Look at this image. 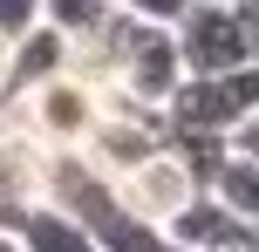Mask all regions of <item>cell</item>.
<instances>
[{
  "mask_svg": "<svg viewBox=\"0 0 259 252\" xmlns=\"http://www.w3.org/2000/svg\"><path fill=\"white\" fill-rule=\"evenodd\" d=\"M41 21L55 27V34L75 48V41H89V34H103L109 21H116V0H48L41 7Z\"/></svg>",
  "mask_w": 259,
  "mask_h": 252,
  "instance_id": "52a82bcc",
  "label": "cell"
},
{
  "mask_svg": "<svg viewBox=\"0 0 259 252\" xmlns=\"http://www.w3.org/2000/svg\"><path fill=\"white\" fill-rule=\"evenodd\" d=\"M0 130H7V123H0Z\"/></svg>",
  "mask_w": 259,
  "mask_h": 252,
  "instance_id": "5bb4252c",
  "label": "cell"
},
{
  "mask_svg": "<svg viewBox=\"0 0 259 252\" xmlns=\"http://www.w3.org/2000/svg\"><path fill=\"white\" fill-rule=\"evenodd\" d=\"M62 68H68V41L55 34L48 21H41V27H27L21 41H7V62H0V95H14V89H34V82L62 75Z\"/></svg>",
  "mask_w": 259,
  "mask_h": 252,
  "instance_id": "277c9868",
  "label": "cell"
},
{
  "mask_svg": "<svg viewBox=\"0 0 259 252\" xmlns=\"http://www.w3.org/2000/svg\"><path fill=\"white\" fill-rule=\"evenodd\" d=\"M232 150H246V157H259V116H252V123H246V130H239V136H232Z\"/></svg>",
  "mask_w": 259,
  "mask_h": 252,
  "instance_id": "8fae6325",
  "label": "cell"
},
{
  "mask_svg": "<svg viewBox=\"0 0 259 252\" xmlns=\"http://www.w3.org/2000/svg\"><path fill=\"white\" fill-rule=\"evenodd\" d=\"M116 7L130 14V21H157V27H178L191 0H116Z\"/></svg>",
  "mask_w": 259,
  "mask_h": 252,
  "instance_id": "9c48e42d",
  "label": "cell"
},
{
  "mask_svg": "<svg viewBox=\"0 0 259 252\" xmlns=\"http://www.w3.org/2000/svg\"><path fill=\"white\" fill-rule=\"evenodd\" d=\"M0 62H7V41H0Z\"/></svg>",
  "mask_w": 259,
  "mask_h": 252,
  "instance_id": "4fadbf2b",
  "label": "cell"
},
{
  "mask_svg": "<svg viewBox=\"0 0 259 252\" xmlns=\"http://www.w3.org/2000/svg\"><path fill=\"white\" fill-rule=\"evenodd\" d=\"M41 7L48 0H0V41H21L27 27H41Z\"/></svg>",
  "mask_w": 259,
  "mask_h": 252,
  "instance_id": "ba28073f",
  "label": "cell"
},
{
  "mask_svg": "<svg viewBox=\"0 0 259 252\" xmlns=\"http://www.w3.org/2000/svg\"><path fill=\"white\" fill-rule=\"evenodd\" d=\"M170 34H178L184 75H232V68L252 62L246 21H239L232 0H191V7H184V21L170 27Z\"/></svg>",
  "mask_w": 259,
  "mask_h": 252,
  "instance_id": "3957f363",
  "label": "cell"
},
{
  "mask_svg": "<svg viewBox=\"0 0 259 252\" xmlns=\"http://www.w3.org/2000/svg\"><path fill=\"white\" fill-rule=\"evenodd\" d=\"M211 198H225L239 218H252L259 225V157H246V150H225V164L211 171Z\"/></svg>",
  "mask_w": 259,
  "mask_h": 252,
  "instance_id": "8992f818",
  "label": "cell"
},
{
  "mask_svg": "<svg viewBox=\"0 0 259 252\" xmlns=\"http://www.w3.org/2000/svg\"><path fill=\"white\" fill-rule=\"evenodd\" d=\"M198 191H205V184L191 177V164H184V157H178L170 143H157L150 157H137V164H130L123 177H109V198H116L130 218L157 225V232H164L170 218H178L184 205L198 198Z\"/></svg>",
  "mask_w": 259,
  "mask_h": 252,
  "instance_id": "7a4b0ae2",
  "label": "cell"
},
{
  "mask_svg": "<svg viewBox=\"0 0 259 252\" xmlns=\"http://www.w3.org/2000/svg\"><path fill=\"white\" fill-rule=\"evenodd\" d=\"M239 21H246V41H252V62H259V0H232Z\"/></svg>",
  "mask_w": 259,
  "mask_h": 252,
  "instance_id": "30bf717a",
  "label": "cell"
},
{
  "mask_svg": "<svg viewBox=\"0 0 259 252\" xmlns=\"http://www.w3.org/2000/svg\"><path fill=\"white\" fill-rule=\"evenodd\" d=\"M14 239H21V252H103V239H96L68 205H55V198L34 205V212L14 225Z\"/></svg>",
  "mask_w": 259,
  "mask_h": 252,
  "instance_id": "5b68a950",
  "label": "cell"
},
{
  "mask_svg": "<svg viewBox=\"0 0 259 252\" xmlns=\"http://www.w3.org/2000/svg\"><path fill=\"white\" fill-rule=\"evenodd\" d=\"M252 116H259V62L232 75H184L178 95L164 103L170 130H205V136H239Z\"/></svg>",
  "mask_w": 259,
  "mask_h": 252,
  "instance_id": "6da1fadb",
  "label": "cell"
},
{
  "mask_svg": "<svg viewBox=\"0 0 259 252\" xmlns=\"http://www.w3.org/2000/svg\"><path fill=\"white\" fill-rule=\"evenodd\" d=\"M0 252H21V239H14V232H0Z\"/></svg>",
  "mask_w": 259,
  "mask_h": 252,
  "instance_id": "7c38bea8",
  "label": "cell"
}]
</instances>
